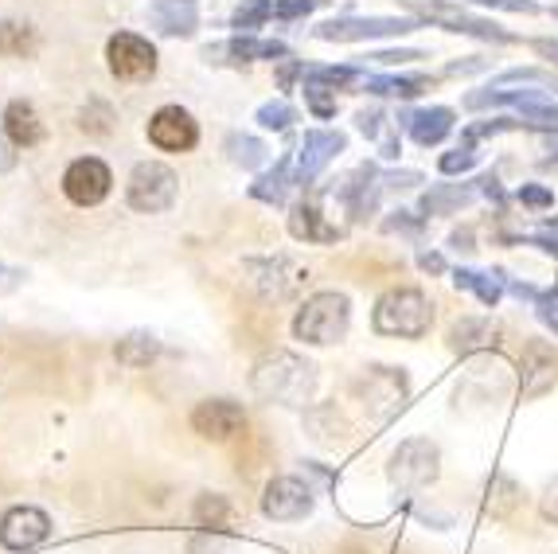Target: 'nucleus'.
Returning a JSON list of instances; mask_svg holds the SVG:
<instances>
[{
	"label": "nucleus",
	"mask_w": 558,
	"mask_h": 554,
	"mask_svg": "<svg viewBox=\"0 0 558 554\" xmlns=\"http://www.w3.org/2000/svg\"><path fill=\"white\" fill-rule=\"evenodd\" d=\"M317 4H325V0H274V16L278 20H301L317 9Z\"/></svg>",
	"instance_id": "37"
},
{
	"label": "nucleus",
	"mask_w": 558,
	"mask_h": 554,
	"mask_svg": "<svg viewBox=\"0 0 558 554\" xmlns=\"http://www.w3.org/2000/svg\"><path fill=\"white\" fill-rule=\"evenodd\" d=\"M520 204H527V207H550V204H555V192H550V188H539V184H523L520 188Z\"/></svg>",
	"instance_id": "41"
},
{
	"label": "nucleus",
	"mask_w": 558,
	"mask_h": 554,
	"mask_svg": "<svg viewBox=\"0 0 558 554\" xmlns=\"http://www.w3.org/2000/svg\"><path fill=\"white\" fill-rule=\"evenodd\" d=\"M372 59L383 67H399V63H414V59H422V51H375Z\"/></svg>",
	"instance_id": "45"
},
{
	"label": "nucleus",
	"mask_w": 558,
	"mask_h": 554,
	"mask_svg": "<svg viewBox=\"0 0 558 554\" xmlns=\"http://www.w3.org/2000/svg\"><path fill=\"white\" fill-rule=\"evenodd\" d=\"M449 74H469V71H484V59H469V63H449Z\"/></svg>",
	"instance_id": "52"
},
{
	"label": "nucleus",
	"mask_w": 558,
	"mask_h": 554,
	"mask_svg": "<svg viewBox=\"0 0 558 554\" xmlns=\"http://www.w3.org/2000/svg\"><path fill=\"white\" fill-rule=\"evenodd\" d=\"M375 333L383 336H399V340H422L434 324V309H429L426 293L422 289H391L375 301L372 313Z\"/></svg>",
	"instance_id": "2"
},
{
	"label": "nucleus",
	"mask_w": 558,
	"mask_h": 554,
	"mask_svg": "<svg viewBox=\"0 0 558 554\" xmlns=\"http://www.w3.org/2000/svg\"><path fill=\"white\" fill-rule=\"evenodd\" d=\"M476 160H481V153H476L473 141H465V145H461V148H453V153H446V157L438 160V168H441V172H446V176H457V172H469V168H473Z\"/></svg>",
	"instance_id": "35"
},
{
	"label": "nucleus",
	"mask_w": 558,
	"mask_h": 554,
	"mask_svg": "<svg viewBox=\"0 0 558 554\" xmlns=\"http://www.w3.org/2000/svg\"><path fill=\"white\" fill-rule=\"evenodd\" d=\"M293 184H301L298 165H293V157H281L274 172H266V176H258V180H254L251 195H254V200H262V204H286V195L293 192Z\"/></svg>",
	"instance_id": "22"
},
{
	"label": "nucleus",
	"mask_w": 558,
	"mask_h": 554,
	"mask_svg": "<svg viewBox=\"0 0 558 554\" xmlns=\"http://www.w3.org/2000/svg\"><path fill=\"white\" fill-rule=\"evenodd\" d=\"M496 336H500V328H496L493 321H481V316H465V321L453 324V333H449V340H453L457 351H481V348H496Z\"/></svg>",
	"instance_id": "24"
},
{
	"label": "nucleus",
	"mask_w": 558,
	"mask_h": 554,
	"mask_svg": "<svg viewBox=\"0 0 558 554\" xmlns=\"http://www.w3.org/2000/svg\"><path fill=\"white\" fill-rule=\"evenodd\" d=\"M12 148L16 145H12L9 137H0V172H9V168L16 165V153H12Z\"/></svg>",
	"instance_id": "49"
},
{
	"label": "nucleus",
	"mask_w": 558,
	"mask_h": 554,
	"mask_svg": "<svg viewBox=\"0 0 558 554\" xmlns=\"http://www.w3.org/2000/svg\"><path fill=\"white\" fill-rule=\"evenodd\" d=\"M44 121H39L36 106L24 103V98H16V103H9V110H4V137L12 141L16 148H32L44 141Z\"/></svg>",
	"instance_id": "20"
},
{
	"label": "nucleus",
	"mask_w": 558,
	"mask_h": 554,
	"mask_svg": "<svg viewBox=\"0 0 558 554\" xmlns=\"http://www.w3.org/2000/svg\"><path fill=\"white\" fill-rule=\"evenodd\" d=\"M402 125H407V133L418 141L422 148L441 145V141L453 133V110H449V106H429V110H418V113H410V118H402Z\"/></svg>",
	"instance_id": "19"
},
{
	"label": "nucleus",
	"mask_w": 558,
	"mask_h": 554,
	"mask_svg": "<svg viewBox=\"0 0 558 554\" xmlns=\"http://www.w3.org/2000/svg\"><path fill=\"white\" fill-rule=\"evenodd\" d=\"M348 324H352V305H348L344 293H313L301 305V313L293 316V336L305 344H317V348H328V344H340L348 336Z\"/></svg>",
	"instance_id": "3"
},
{
	"label": "nucleus",
	"mask_w": 558,
	"mask_h": 554,
	"mask_svg": "<svg viewBox=\"0 0 558 554\" xmlns=\"http://www.w3.org/2000/svg\"><path fill=\"white\" fill-rule=\"evenodd\" d=\"M344 145H348L344 133H332V130L305 133V141H301V148H298V157H293L301 184H313V180H317V176L336 160V153H344Z\"/></svg>",
	"instance_id": "14"
},
{
	"label": "nucleus",
	"mask_w": 558,
	"mask_h": 554,
	"mask_svg": "<svg viewBox=\"0 0 558 554\" xmlns=\"http://www.w3.org/2000/svg\"><path fill=\"white\" fill-rule=\"evenodd\" d=\"M523 125L543 133H558V106L539 103V106H523Z\"/></svg>",
	"instance_id": "36"
},
{
	"label": "nucleus",
	"mask_w": 558,
	"mask_h": 554,
	"mask_svg": "<svg viewBox=\"0 0 558 554\" xmlns=\"http://www.w3.org/2000/svg\"><path fill=\"white\" fill-rule=\"evenodd\" d=\"M227 516H231V504H227L223 496H215V492L199 496V504H196V523L199 527H223Z\"/></svg>",
	"instance_id": "33"
},
{
	"label": "nucleus",
	"mask_w": 558,
	"mask_h": 554,
	"mask_svg": "<svg viewBox=\"0 0 558 554\" xmlns=\"http://www.w3.org/2000/svg\"><path fill=\"white\" fill-rule=\"evenodd\" d=\"M251 281L262 289L266 297H274V301H281V297L298 293L301 281H305V269L293 266L289 258H266V262H251Z\"/></svg>",
	"instance_id": "15"
},
{
	"label": "nucleus",
	"mask_w": 558,
	"mask_h": 554,
	"mask_svg": "<svg viewBox=\"0 0 558 554\" xmlns=\"http://www.w3.org/2000/svg\"><path fill=\"white\" fill-rule=\"evenodd\" d=\"M270 16H274V0H239V9H234V16H231V28L254 32Z\"/></svg>",
	"instance_id": "30"
},
{
	"label": "nucleus",
	"mask_w": 558,
	"mask_h": 554,
	"mask_svg": "<svg viewBox=\"0 0 558 554\" xmlns=\"http://www.w3.org/2000/svg\"><path fill=\"white\" fill-rule=\"evenodd\" d=\"M355 121H360V133H363V137H379V133H383V113L379 110H363Z\"/></svg>",
	"instance_id": "46"
},
{
	"label": "nucleus",
	"mask_w": 558,
	"mask_h": 554,
	"mask_svg": "<svg viewBox=\"0 0 558 554\" xmlns=\"http://www.w3.org/2000/svg\"><path fill=\"white\" fill-rule=\"evenodd\" d=\"M558 380V363H555V351L543 348V344H531L523 351V395L535 398L543 390H550Z\"/></svg>",
	"instance_id": "21"
},
{
	"label": "nucleus",
	"mask_w": 558,
	"mask_h": 554,
	"mask_svg": "<svg viewBox=\"0 0 558 554\" xmlns=\"http://www.w3.org/2000/svg\"><path fill=\"white\" fill-rule=\"evenodd\" d=\"M473 4L500 9V12H527V16H535V12H539V4H535V0H473Z\"/></svg>",
	"instance_id": "42"
},
{
	"label": "nucleus",
	"mask_w": 558,
	"mask_h": 554,
	"mask_svg": "<svg viewBox=\"0 0 558 554\" xmlns=\"http://www.w3.org/2000/svg\"><path fill=\"white\" fill-rule=\"evenodd\" d=\"M106 59H110V71L125 83H145L157 74V47L149 39L133 36V32H118L106 44Z\"/></svg>",
	"instance_id": "8"
},
{
	"label": "nucleus",
	"mask_w": 558,
	"mask_h": 554,
	"mask_svg": "<svg viewBox=\"0 0 558 554\" xmlns=\"http://www.w3.org/2000/svg\"><path fill=\"white\" fill-rule=\"evenodd\" d=\"M227 148H231L234 165H242V168H262L266 165V157H270V148L262 145L258 137H239V133L227 141Z\"/></svg>",
	"instance_id": "31"
},
{
	"label": "nucleus",
	"mask_w": 558,
	"mask_h": 554,
	"mask_svg": "<svg viewBox=\"0 0 558 554\" xmlns=\"http://www.w3.org/2000/svg\"><path fill=\"white\" fill-rule=\"evenodd\" d=\"M414 16L426 24V20H434V24H441V28L449 32H465V36H476V39H493V44H512V32H504L500 24H493V20H481L473 16V12H465L461 4H449V0H402Z\"/></svg>",
	"instance_id": "6"
},
{
	"label": "nucleus",
	"mask_w": 558,
	"mask_h": 554,
	"mask_svg": "<svg viewBox=\"0 0 558 554\" xmlns=\"http://www.w3.org/2000/svg\"><path fill=\"white\" fill-rule=\"evenodd\" d=\"M539 508H543V516L550 519V523H558V477L555 481L543 489V499H539Z\"/></svg>",
	"instance_id": "44"
},
{
	"label": "nucleus",
	"mask_w": 558,
	"mask_h": 554,
	"mask_svg": "<svg viewBox=\"0 0 558 554\" xmlns=\"http://www.w3.org/2000/svg\"><path fill=\"white\" fill-rule=\"evenodd\" d=\"M422 28V20L407 16H348V20H328L317 28V39L328 44H360V39H379V36H407V32Z\"/></svg>",
	"instance_id": "7"
},
{
	"label": "nucleus",
	"mask_w": 558,
	"mask_h": 554,
	"mask_svg": "<svg viewBox=\"0 0 558 554\" xmlns=\"http://www.w3.org/2000/svg\"><path fill=\"white\" fill-rule=\"evenodd\" d=\"M320 200H325V195L313 192V195H305V204H298V212H293V222H289L298 239H308V242H332V239H340V227H336V222H325V207H320Z\"/></svg>",
	"instance_id": "18"
},
{
	"label": "nucleus",
	"mask_w": 558,
	"mask_h": 554,
	"mask_svg": "<svg viewBox=\"0 0 558 554\" xmlns=\"http://www.w3.org/2000/svg\"><path fill=\"white\" fill-rule=\"evenodd\" d=\"M242 425H246V414L231 398H207L192 410V430L207 442H231L234 434H242Z\"/></svg>",
	"instance_id": "13"
},
{
	"label": "nucleus",
	"mask_w": 558,
	"mask_h": 554,
	"mask_svg": "<svg viewBox=\"0 0 558 554\" xmlns=\"http://www.w3.org/2000/svg\"><path fill=\"white\" fill-rule=\"evenodd\" d=\"M453 286L457 289H469V293H476L488 309L500 305L504 297V286H508V277L500 274V269H493V274H476V269H457L453 274Z\"/></svg>",
	"instance_id": "25"
},
{
	"label": "nucleus",
	"mask_w": 558,
	"mask_h": 554,
	"mask_svg": "<svg viewBox=\"0 0 558 554\" xmlns=\"http://www.w3.org/2000/svg\"><path fill=\"white\" fill-rule=\"evenodd\" d=\"M289 47L278 44V39H254V36H239V39H227V44H215L204 51L207 63H254V59H286Z\"/></svg>",
	"instance_id": "16"
},
{
	"label": "nucleus",
	"mask_w": 558,
	"mask_h": 554,
	"mask_svg": "<svg viewBox=\"0 0 558 554\" xmlns=\"http://www.w3.org/2000/svg\"><path fill=\"white\" fill-rule=\"evenodd\" d=\"M418 266L426 269V274H441L446 262H441V254H418Z\"/></svg>",
	"instance_id": "51"
},
{
	"label": "nucleus",
	"mask_w": 558,
	"mask_h": 554,
	"mask_svg": "<svg viewBox=\"0 0 558 554\" xmlns=\"http://www.w3.org/2000/svg\"><path fill=\"white\" fill-rule=\"evenodd\" d=\"M47 535H51V519H47V511L32 508V504L9 508L4 519H0V546L12 554L32 551V546H39Z\"/></svg>",
	"instance_id": "10"
},
{
	"label": "nucleus",
	"mask_w": 558,
	"mask_h": 554,
	"mask_svg": "<svg viewBox=\"0 0 558 554\" xmlns=\"http://www.w3.org/2000/svg\"><path fill=\"white\" fill-rule=\"evenodd\" d=\"M177 192H180L177 172H172L168 165H160V160H141V165L130 172V188H125L130 207L141 215L168 212V207L177 204Z\"/></svg>",
	"instance_id": "5"
},
{
	"label": "nucleus",
	"mask_w": 558,
	"mask_h": 554,
	"mask_svg": "<svg viewBox=\"0 0 558 554\" xmlns=\"http://www.w3.org/2000/svg\"><path fill=\"white\" fill-rule=\"evenodd\" d=\"M504 83H547V74L535 71V67H527V71H508L504 74Z\"/></svg>",
	"instance_id": "47"
},
{
	"label": "nucleus",
	"mask_w": 558,
	"mask_h": 554,
	"mask_svg": "<svg viewBox=\"0 0 558 554\" xmlns=\"http://www.w3.org/2000/svg\"><path fill=\"white\" fill-rule=\"evenodd\" d=\"M515 499H520V489H515L508 477H496V481L488 484V504H484V508H488V516L493 519H504L515 508Z\"/></svg>",
	"instance_id": "32"
},
{
	"label": "nucleus",
	"mask_w": 558,
	"mask_h": 554,
	"mask_svg": "<svg viewBox=\"0 0 558 554\" xmlns=\"http://www.w3.org/2000/svg\"><path fill=\"white\" fill-rule=\"evenodd\" d=\"M473 200V192L461 184H438V188H429L426 195H422V212L426 215H453L461 212V207Z\"/></svg>",
	"instance_id": "27"
},
{
	"label": "nucleus",
	"mask_w": 558,
	"mask_h": 554,
	"mask_svg": "<svg viewBox=\"0 0 558 554\" xmlns=\"http://www.w3.org/2000/svg\"><path fill=\"white\" fill-rule=\"evenodd\" d=\"M391 484L399 492H422L438 481L441 472V453L429 437H407L391 457Z\"/></svg>",
	"instance_id": "4"
},
{
	"label": "nucleus",
	"mask_w": 558,
	"mask_h": 554,
	"mask_svg": "<svg viewBox=\"0 0 558 554\" xmlns=\"http://www.w3.org/2000/svg\"><path fill=\"white\" fill-rule=\"evenodd\" d=\"M36 47H39V36L32 24H20V20H4V24H0V56L28 59V56H36Z\"/></svg>",
	"instance_id": "26"
},
{
	"label": "nucleus",
	"mask_w": 558,
	"mask_h": 554,
	"mask_svg": "<svg viewBox=\"0 0 558 554\" xmlns=\"http://www.w3.org/2000/svg\"><path fill=\"white\" fill-rule=\"evenodd\" d=\"M289 121H298V110H293V106L289 103H266L258 110V125L262 130H289Z\"/></svg>",
	"instance_id": "34"
},
{
	"label": "nucleus",
	"mask_w": 558,
	"mask_h": 554,
	"mask_svg": "<svg viewBox=\"0 0 558 554\" xmlns=\"http://www.w3.org/2000/svg\"><path fill=\"white\" fill-rule=\"evenodd\" d=\"M157 356H160V340L153 333H130L125 340H118V360L125 368H145Z\"/></svg>",
	"instance_id": "28"
},
{
	"label": "nucleus",
	"mask_w": 558,
	"mask_h": 554,
	"mask_svg": "<svg viewBox=\"0 0 558 554\" xmlns=\"http://www.w3.org/2000/svg\"><path fill=\"white\" fill-rule=\"evenodd\" d=\"M543 145H547V153H555V157H558V133H547V137H543Z\"/></svg>",
	"instance_id": "53"
},
{
	"label": "nucleus",
	"mask_w": 558,
	"mask_h": 554,
	"mask_svg": "<svg viewBox=\"0 0 558 554\" xmlns=\"http://www.w3.org/2000/svg\"><path fill=\"white\" fill-rule=\"evenodd\" d=\"M535 246H543L547 254H558V219L543 222V231L535 234Z\"/></svg>",
	"instance_id": "43"
},
{
	"label": "nucleus",
	"mask_w": 558,
	"mask_h": 554,
	"mask_svg": "<svg viewBox=\"0 0 558 554\" xmlns=\"http://www.w3.org/2000/svg\"><path fill=\"white\" fill-rule=\"evenodd\" d=\"M305 98H308V110L317 113V118H332V113H336V98H328V91L305 86Z\"/></svg>",
	"instance_id": "40"
},
{
	"label": "nucleus",
	"mask_w": 558,
	"mask_h": 554,
	"mask_svg": "<svg viewBox=\"0 0 558 554\" xmlns=\"http://www.w3.org/2000/svg\"><path fill=\"white\" fill-rule=\"evenodd\" d=\"M535 313H539V321L558 336V289H547V293L535 297Z\"/></svg>",
	"instance_id": "38"
},
{
	"label": "nucleus",
	"mask_w": 558,
	"mask_h": 554,
	"mask_svg": "<svg viewBox=\"0 0 558 554\" xmlns=\"http://www.w3.org/2000/svg\"><path fill=\"white\" fill-rule=\"evenodd\" d=\"M149 20L165 32V36H196L199 0H153Z\"/></svg>",
	"instance_id": "17"
},
{
	"label": "nucleus",
	"mask_w": 558,
	"mask_h": 554,
	"mask_svg": "<svg viewBox=\"0 0 558 554\" xmlns=\"http://www.w3.org/2000/svg\"><path fill=\"white\" fill-rule=\"evenodd\" d=\"M262 511L278 523H293V519H305L313 511V489L298 477H278V481L266 484L262 492Z\"/></svg>",
	"instance_id": "11"
},
{
	"label": "nucleus",
	"mask_w": 558,
	"mask_h": 554,
	"mask_svg": "<svg viewBox=\"0 0 558 554\" xmlns=\"http://www.w3.org/2000/svg\"><path fill=\"white\" fill-rule=\"evenodd\" d=\"M149 141L165 153H187V148H196L199 141V125L196 118L180 106H160L157 113L149 118Z\"/></svg>",
	"instance_id": "12"
},
{
	"label": "nucleus",
	"mask_w": 558,
	"mask_h": 554,
	"mask_svg": "<svg viewBox=\"0 0 558 554\" xmlns=\"http://www.w3.org/2000/svg\"><path fill=\"white\" fill-rule=\"evenodd\" d=\"M426 86V74H372V79H363V91L379 94V98H418Z\"/></svg>",
	"instance_id": "23"
},
{
	"label": "nucleus",
	"mask_w": 558,
	"mask_h": 554,
	"mask_svg": "<svg viewBox=\"0 0 558 554\" xmlns=\"http://www.w3.org/2000/svg\"><path fill=\"white\" fill-rule=\"evenodd\" d=\"M254 395L266 402H286V407H305L313 390H317V368L293 351H270L262 356L258 368L251 375Z\"/></svg>",
	"instance_id": "1"
},
{
	"label": "nucleus",
	"mask_w": 558,
	"mask_h": 554,
	"mask_svg": "<svg viewBox=\"0 0 558 554\" xmlns=\"http://www.w3.org/2000/svg\"><path fill=\"white\" fill-rule=\"evenodd\" d=\"M387 184H391V188H410V184H422V176L418 172H395V176H387Z\"/></svg>",
	"instance_id": "50"
},
{
	"label": "nucleus",
	"mask_w": 558,
	"mask_h": 554,
	"mask_svg": "<svg viewBox=\"0 0 558 554\" xmlns=\"http://www.w3.org/2000/svg\"><path fill=\"white\" fill-rule=\"evenodd\" d=\"M481 192L488 195L493 204H504V188H500V180H496V176H484V180H481Z\"/></svg>",
	"instance_id": "48"
},
{
	"label": "nucleus",
	"mask_w": 558,
	"mask_h": 554,
	"mask_svg": "<svg viewBox=\"0 0 558 554\" xmlns=\"http://www.w3.org/2000/svg\"><path fill=\"white\" fill-rule=\"evenodd\" d=\"M110 125H113V113H110V106L106 103H94V113H86L83 110V130H90V133H110Z\"/></svg>",
	"instance_id": "39"
},
{
	"label": "nucleus",
	"mask_w": 558,
	"mask_h": 554,
	"mask_svg": "<svg viewBox=\"0 0 558 554\" xmlns=\"http://www.w3.org/2000/svg\"><path fill=\"white\" fill-rule=\"evenodd\" d=\"M301 79H305V86L336 94L340 86H352L355 79H360V71H355V67H313V71H305Z\"/></svg>",
	"instance_id": "29"
},
{
	"label": "nucleus",
	"mask_w": 558,
	"mask_h": 554,
	"mask_svg": "<svg viewBox=\"0 0 558 554\" xmlns=\"http://www.w3.org/2000/svg\"><path fill=\"white\" fill-rule=\"evenodd\" d=\"M110 188H113V176L98 157H78L75 165L63 172L66 200H71V204H78V207L102 204L106 195H110Z\"/></svg>",
	"instance_id": "9"
}]
</instances>
